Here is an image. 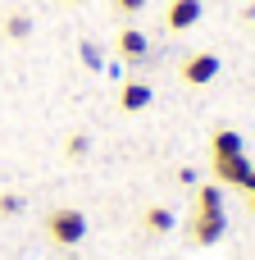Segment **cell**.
Returning a JSON list of instances; mask_svg holds the SVG:
<instances>
[{
  "instance_id": "1",
  "label": "cell",
  "mask_w": 255,
  "mask_h": 260,
  "mask_svg": "<svg viewBox=\"0 0 255 260\" xmlns=\"http://www.w3.org/2000/svg\"><path fill=\"white\" fill-rule=\"evenodd\" d=\"M46 233H50V242H59V247H73V242H82V233H87V219H82V210H73V206H59V210H50V219H46Z\"/></svg>"
},
{
  "instance_id": "2",
  "label": "cell",
  "mask_w": 255,
  "mask_h": 260,
  "mask_svg": "<svg viewBox=\"0 0 255 260\" xmlns=\"http://www.w3.org/2000/svg\"><path fill=\"white\" fill-rule=\"evenodd\" d=\"M214 78H219V55L196 50V55L183 59V82H187V87H205V82H214Z\"/></svg>"
},
{
  "instance_id": "3",
  "label": "cell",
  "mask_w": 255,
  "mask_h": 260,
  "mask_svg": "<svg viewBox=\"0 0 255 260\" xmlns=\"http://www.w3.org/2000/svg\"><path fill=\"white\" fill-rule=\"evenodd\" d=\"M224 210H196V219H192V242H201V247H214L219 238H224Z\"/></svg>"
},
{
  "instance_id": "4",
  "label": "cell",
  "mask_w": 255,
  "mask_h": 260,
  "mask_svg": "<svg viewBox=\"0 0 255 260\" xmlns=\"http://www.w3.org/2000/svg\"><path fill=\"white\" fill-rule=\"evenodd\" d=\"M201 14H205V5H201V0H169L164 23H169L173 32H187V27H196V23H201Z\"/></svg>"
},
{
  "instance_id": "5",
  "label": "cell",
  "mask_w": 255,
  "mask_h": 260,
  "mask_svg": "<svg viewBox=\"0 0 255 260\" xmlns=\"http://www.w3.org/2000/svg\"><path fill=\"white\" fill-rule=\"evenodd\" d=\"M251 169H255V165L246 160V155H233V160H214V178H219L224 187H242Z\"/></svg>"
},
{
  "instance_id": "6",
  "label": "cell",
  "mask_w": 255,
  "mask_h": 260,
  "mask_svg": "<svg viewBox=\"0 0 255 260\" xmlns=\"http://www.w3.org/2000/svg\"><path fill=\"white\" fill-rule=\"evenodd\" d=\"M210 155H214V160H233V155H246V142H242V133H233V128H219V133L210 137Z\"/></svg>"
},
{
  "instance_id": "7",
  "label": "cell",
  "mask_w": 255,
  "mask_h": 260,
  "mask_svg": "<svg viewBox=\"0 0 255 260\" xmlns=\"http://www.w3.org/2000/svg\"><path fill=\"white\" fill-rule=\"evenodd\" d=\"M119 55H123V59H132V64H137V59H146V37H141L137 27H123V32H119Z\"/></svg>"
},
{
  "instance_id": "8",
  "label": "cell",
  "mask_w": 255,
  "mask_h": 260,
  "mask_svg": "<svg viewBox=\"0 0 255 260\" xmlns=\"http://www.w3.org/2000/svg\"><path fill=\"white\" fill-rule=\"evenodd\" d=\"M119 101H123V110H146L151 105V87L146 82H123V96Z\"/></svg>"
},
{
  "instance_id": "9",
  "label": "cell",
  "mask_w": 255,
  "mask_h": 260,
  "mask_svg": "<svg viewBox=\"0 0 255 260\" xmlns=\"http://www.w3.org/2000/svg\"><path fill=\"white\" fill-rule=\"evenodd\" d=\"M196 210H224V192H219V183L196 187Z\"/></svg>"
},
{
  "instance_id": "10",
  "label": "cell",
  "mask_w": 255,
  "mask_h": 260,
  "mask_svg": "<svg viewBox=\"0 0 255 260\" xmlns=\"http://www.w3.org/2000/svg\"><path fill=\"white\" fill-rule=\"evenodd\" d=\"M146 229H151V233H169V229H173V210L151 206V210H146Z\"/></svg>"
},
{
  "instance_id": "11",
  "label": "cell",
  "mask_w": 255,
  "mask_h": 260,
  "mask_svg": "<svg viewBox=\"0 0 255 260\" xmlns=\"http://www.w3.org/2000/svg\"><path fill=\"white\" fill-rule=\"evenodd\" d=\"M5 32H9V37H14V41H23V37H27V32H32V23H27V14H14V18H9V23H5Z\"/></svg>"
},
{
  "instance_id": "12",
  "label": "cell",
  "mask_w": 255,
  "mask_h": 260,
  "mask_svg": "<svg viewBox=\"0 0 255 260\" xmlns=\"http://www.w3.org/2000/svg\"><path fill=\"white\" fill-rule=\"evenodd\" d=\"M18 210H23V197H14V192L0 197V215H18Z\"/></svg>"
},
{
  "instance_id": "13",
  "label": "cell",
  "mask_w": 255,
  "mask_h": 260,
  "mask_svg": "<svg viewBox=\"0 0 255 260\" xmlns=\"http://www.w3.org/2000/svg\"><path fill=\"white\" fill-rule=\"evenodd\" d=\"M87 146H91V142L78 133V137H68V146H64V151H68V155H87Z\"/></svg>"
},
{
  "instance_id": "14",
  "label": "cell",
  "mask_w": 255,
  "mask_h": 260,
  "mask_svg": "<svg viewBox=\"0 0 255 260\" xmlns=\"http://www.w3.org/2000/svg\"><path fill=\"white\" fill-rule=\"evenodd\" d=\"M114 5H119L123 14H137V9H146V0H114Z\"/></svg>"
},
{
  "instance_id": "15",
  "label": "cell",
  "mask_w": 255,
  "mask_h": 260,
  "mask_svg": "<svg viewBox=\"0 0 255 260\" xmlns=\"http://www.w3.org/2000/svg\"><path fill=\"white\" fill-rule=\"evenodd\" d=\"M242 192H255V169L246 174V183H242Z\"/></svg>"
},
{
  "instance_id": "16",
  "label": "cell",
  "mask_w": 255,
  "mask_h": 260,
  "mask_svg": "<svg viewBox=\"0 0 255 260\" xmlns=\"http://www.w3.org/2000/svg\"><path fill=\"white\" fill-rule=\"evenodd\" d=\"M251 215H255V192H251Z\"/></svg>"
},
{
  "instance_id": "17",
  "label": "cell",
  "mask_w": 255,
  "mask_h": 260,
  "mask_svg": "<svg viewBox=\"0 0 255 260\" xmlns=\"http://www.w3.org/2000/svg\"><path fill=\"white\" fill-rule=\"evenodd\" d=\"M251 18H255V14H251Z\"/></svg>"
}]
</instances>
